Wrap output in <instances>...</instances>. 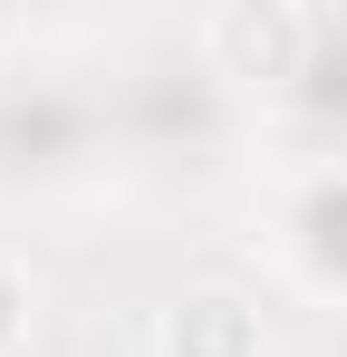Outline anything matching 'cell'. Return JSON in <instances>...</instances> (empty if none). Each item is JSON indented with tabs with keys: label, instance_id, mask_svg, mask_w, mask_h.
I'll return each mask as SVG.
<instances>
[{
	"label": "cell",
	"instance_id": "1",
	"mask_svg": "<svg viewBox=\"0 0 347 357\" xmlns=\"http://www.w3.org/2000/svg\"><path fill=\"white\" fill-rule=\"evenodd\" d=\"M203 49L222 77H251V87H280L309 68L318 49V20L299 10V0H222L213 10V29H203Z\"/></svg>",
	"mask_w": 347,
	"mask_h": 357
},
{
	"label": "cell",
	"instance_id": "2",
	"mask_svg": "<svg viewBox=\"0 0 347 357\" xmlns=\"http://www.w3.org/2000/svg\"><path fill=\"white\" fill-rule=\"evenodd\" d=\"M155 348L164 357H270V328L241 290H183L155 328Z\"/></svg>",
	"mask_w": 347,
	"mask_h": 357
},
{
	"label": "cell",
	"instance_id": "3",
	"mask_svg": "<svg viewBox=\"0 0 347 357\" xmlns=\"http://www.w3.org/2000/svg\"><path fill=\"white\" fill-rule=\"evenodd\" d=\"M29 309H39V299H29V271L0 251V357H20V348H29Z\"/></svg>",
	"mask_w": 347,
	"mask_h": 357
}]
</instances>
